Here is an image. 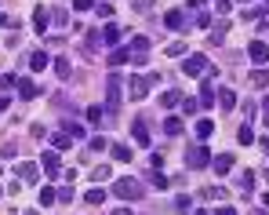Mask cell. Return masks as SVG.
<instances>
[{"label":"cell","instance_id":"cell-36","mask_svg":"<svg viewBox=\"0 0 269 215\" xmlns=\"http://www.w3.org/2000/svg\"><path fill=\"white\" fill-rule=\"evenodd\" d=\"M149 182L156 186V190H164V186H168V175H160V172H153V175H149Z\"/></svg>","mask_w":269,"mask_h":215},{"label":"cell","instance_id":"cell-47","mask_svg":"<svg viewBox=\"0 0 269 215\" xmlns=\"http://www.w3.org/2000/svg\"><path fill=\"white\" fill-rule=\"evenodd\" d=\"M59 201H62V204H69V201H73V190H69V186H66V190H59Z\"/></svg>","mask_w":269,"mask_h":215},{"label":"cell","instance_id":"cell-54","mask_svg":"<svg viewBox=\"0 0 269 215\" xmlns=\"http://www.w3.org/2000/svg\"><path fill=\"white\" fill-rule=\"evenodd\" d=\"M30 215H40V212H30Z\"/></svg>","mask_w":269,"mask_h":215},{"label":"cell","instance_id":"cell-50","mask_svg":"<svg viewBox=\"0 0 269 215\" xmlns=\"http://www.w3.org/2000/svg\"><path fill=\"white\" fill-rule=\"evenodd\" d=\"M113 215H135V212H131V208H117Z\"/></svg>","mask_w":269,"mask_h":215},{"label":"cell","instance_id":"cell-9","mask_svg":"<svg viewBox=\"0 0 269 215\" xmlns=\"http://www.w3.org/2000/svg\"><path fill=\"white\" fill-rule=\"evenodd\" d=\"M211 168H215L218 175H226L229 168H233V153H218V157H211Z\"/></svg>","mask_w":269,"mask_h":215},{"label":"cell","instance_id":"cell-31","mask_svg":"<svg viewBox=\"0 0 269 215\" xmlns=\"http://www.w3.org/2000/svg\"><path fill=\"white\" fill-rule=\"evenodd\" d=\"M211 132H215V124H211V120H197V135H200V139H208Z\"/></svg>","mask_w":269,"mask_h":215},{"label":"cell","instance_id":"cell-49","mask_svg":"<svg viewBox=\"0 0 269 215\" xmlns=\"http://www.w3.org/2000/svg\"><path fill=\"white\" fill-rule=\"evenodd\" d=\"M262 117H266V128H269V95H266V102H262Z\"/></svg>","mask_w":269,"mask_h":215},{"label":"cell","instance_id":"cell-29","mask_svg":"<svg viewBox=\"0 0 269 215\" xmlns=\"http://www.w3.org/2000/svg\"><path fill=\"white\" fill-rule=\"evenodd\" d=\"M160 102L171 109V106H179V102H182V95H179V91H164V99H160Z\"/></svg>","mask_w":269,"mask_h":215},{"label":"cell","instance_id":"cell-18","mask_svg":"<svg viewBox=\"0 0 269 215\" xmlns=\"http://www.w3.org/2000/svg\"><path fill=\"white\" fill-rule=\"evenodd\" d=\"M237 139H240V146H251V143H255V128H251V124H240Z\"/></svg>","mask_w":269,"mask_h":215},{"label":"cell","instance_id":"cell-43","mask_svg":"<svg viewBox=\"0 0 269 215\" xmlns=\"http://www.w3.org/2000/svg\"><path fill=\"white\" fill-rule=\"evenodd\" d=\"M0 26H7V30H15V26H18V18H15V15H0Z\"/></svg>","mask_w":269,"mask_h":215},{"label":"cell","instance_id":"cell-28","mask_svg":"<svg viewBox=\"0 0 269 215\" xmlns=\"http://www.w3.org/2000/svg\"><path fill=\"white\" fill-rule=\"evenodd\" d=\"M240 190H255V172H251V168L240 175Z\"/></svg>","mask_w":269,"mask_h":215},{"label":"cell","instance_id":"cell-44","mask_svg":"<svg viewBox=\"0 0 269 215\" xmlns=\"http://www.w3.org/2000/svg\"><path fill=\"white\" fill-rule=\"evenodd\" d=\"M153 11V0H138V15H149Z\"/></svg>","mask_w":269,"mask_h":215},{"label":"cell","instance_id":"cell-22","mask_svg":"<svg viewBox=\"0 0 269 215\" xmlns=\"http://www.w3.org/2000/svg\"><path fill=\"white\" fill-rule=\"evenodd\" d=\"M229 33V22H215V33H211V44H222Z\"/></svg>","mask_w":269,"mask_h":215},{"label":"cell","instance_id":"cell-3","mask_svg":"<svg viewBox=\"0 0 269 215\" xmlns=\"http://www.w3.org/2000/svg\"><path fill=\"white\" fill-rule=\"evenodd\" d=\"M182 73L185 77H204V73H208V59H204V55H185Z\"/></svg>","mask_w":269,"mask_h":215},{"label":"cell","instance_id":"cell-53","mask_svg":"<svg viewBox=\"0 0 269 215\" xmlns=\"http://www.w3.org/2000/svg\"><path fill=\"white\" fill-rule=\"evenodd\" d=\"M262 149H266V153H269V139H262Z\"/></svg>","mask_w":269,"mask_h":215},{"label":"cell","instance_id":"cell-34","mask_svg":"<svg viewBox=\"0 0 269 215\" xmlns=\"http://www.w3.org/2000/svg\"><path fill=\"white\" fill-rule=\"evenodd\" d=\"M51 22H55V26H66V22H69V15L62 11V7H55V11H51Z\"/></svg>","mask_w":269,"mask_h":215},{"label":"cell","instance_id":"cell-20","mask_svg":"<svg viewBox=\"0 0 269 215\" xmlns=\"http://www.w3.org/2000/svg\"><path fill=\"white\" fill-rule=\"evenodd\" d=\"M127 59H131V51H109V59H106V62H109V66L117 70V66H124Z\"/></svg>","mask_w":269,"mask_h":215},{"label":"cell","instance_id":"cell-25","mask_svg":"<svg viewBox=\"0 0 269 215\" xmlns=\"http://www.w3.org/2000/svg\"><path fill=\"white\" fill-rule=\"evenodd\" d=\"M55 201H59V193H55L51 186H44V190H40V204H44V208H51Z\"/></svg>","mask_w":269,"mask_h":215},{"label":"cell","instance_id":"cell-38","mask_svg":"<svg viewBox=\"0 0 269 215\" xmlns=\"http://www.w3.org/2000/svg\"><path fill=\"white\" fill-rule=\"evenodd\" d=\"M146 48H149V40H146V36H135V40H131V51H146Z\"/></svg>","mask_w":269,"mask_h":215},{"label":"cell","instance_id":"cell-7","mask_svg":"<svg viewBox=\"0 0 269 215\" xmlns=\"http://www.w3.org/2000/svg\"><path fill=\"white\" fill-rule=\"evenodd\" d=\"M106 99H109V113H113L117 102H120V77H109V84H106Z\"/></svg>","mask_w":269,"mask_h":215},{"label":"cell","instance_id":"cell-2","mask_svg":"<svg viewBox=\"0 0 269 215\" xmlns=\"http://www.w3.org/2000/svg\"><path fill=\"white\" fill-rule=\"evenodd\" d=\"M156 80H160L156 73H149V77H131V80H127L131 99H146V95H149V84H156Z\"/></svg>","mask_w":269,"mask_h":215},{"label":"cell","instance_id":"cell-52","mask_svg":"<svg viewBox=\"0 0 269 215\" xmlns=\"http://www.w3.org/2000/svg\"><path fill=\"white\" fill-rule=\"evenodd\" d=\"M200 4H208V0H189V7H200Z\"/></svg>","mask_w":269,"mask_h":215},{"label":"cell","instance_id":"cell-12","mask_svg":"<svg viewBox=\"0 0 269 215\" xmlns=\"http://www.w3.org/2000/svg\"><path fill=\"white\" fill-rule=\"evenodd\" d=\"M131 135H135V143H138V146H149V132H146L142 120H135V124H131Z\"/></svg>","mask_w":269,"mask_h":215},{"label":"cell","instance_id":"cell-5","mask_svg":"<svg viewBox=\"0 0 269 215\" xmlns=\"http://www.w3.org/2000/svg\"><path fill=\"white\" fill-rule=\"evenodd\" d=\"M95 36H98V44H106V48H113V44L120 40V26L106 22V30H102V33H95Z\"/></svg>","mask_w":269,"mask_h":215},{"label":"cell","instance_id":"cell-16","mask_svg":"<svg viewBox=\"0 0 269 215\" xmlns=\"http://www.w3.org/2000/svg\"><path fill=\"white\" fill-rule=\"evenodd\" d=\"M55 73H59V80H69V77H73L69 59H55Z\"/></svg>","mask_w":269,"mask_h":215},{"label":"cell","instance_id":"cell-11","mask_svg":"<svg viewBox=\"0 0 269 215\" xmlns=\"http://www.w3.org/2000/svg\"><path fill=\"white\" fill-rule=\"evenodd\" d=\"M18 95H22V99H36V95H40V88H36V84L33 80H18Z\"/></svg>","mask_w":269,"mask_h":215},{"label":"cell","instance_id":"cell-15","mask_svg":"<svg viewBox=\"0 0 269 215\" xmlns=\"http://www.w3.org/2000/svg\"><path fill=\"white\" fill-rule=\"evenodd\" d=\"M15 172H18V175H22V179H26V182H36V164H30V161H22V164H18V168H15Z\"/></svg>","mask_w":269,"mask_h":215},{"label":"cell","instance_id":"cell-45","mask_svg":"<svg viewBox=\"0 0 269 215\" xmlns=\"http://www.w3.org/2000/svg\"><path fill=\"white\" fill-rule=\"evenodd\" d=\"M73 7H77V11H88V7H95V0H73Z\"/></svg>","mask_w":269,"mask_h":215},{"label":"cell","instance_id":"cell-48","mask_svg":"<svg viewBox=\"0 0 269 215\" xmlns=\"http://www.w3.org/2000/svg\"><path fill=\"white\" fill-rule=\"evenodd\" d=\"M215 215H237V208H229V204H222V208H215Z\"/></svg>","mask_w":269,"mask_h":215},{"label":"cell","instance_id":"cell-42","mask_svg":"<svg viewBox=\"0 0 269 215\" xmlns=\"http://www.w3.org/2000/svg\"><path fill=\"white\" fill-rule=\"evenodd\" d=\"M229 7H233V0H215V11H218V15H226Z\"/></svg>","mask_w":269,"mask_h":215},{"label":"cell","instance_id":"cell-24","mask_svg":"<svg viewBox=\"0 0 269 215\" xmlns=\"http://www.w3.org/2000/svg\"><path fill=\"white\" fill-rule=\"evenodd\" d=\"M164 132H168V135H182V120L179 117H168V120H164Z\"/></svg>","mask_w":269,"mask_h":215},{"label":"cell","instance_id":"cell-27","mask_svg":"<svg viewBox=\"0 0 269 215\" xmlns=\"http://www.w3.org/2000/svg\"><path fill=\"white\" fill-rule=\"evenodd\" d=\"M175 212H182V215H185V212H193V201L185 197V193H182V197H175Z\"/></svg>","mask_w":269,"mask_h":215},{"label":"cell","instance_id":"cell-33","mask_svg":"<svg viewBox=\"0 0 269 215\" xmlns=\"http://www.w3.org/2000/svg\"><path fill=\"white\" fill-rule=\"evenodd\" d=\"M109 149H113L117 161H131V149H127V146H109Z\"/></svg>","mask_w":269,"mask_h":215},{"label":"cell","instance_id":"cell-37","mask_svg":"<svg viewBox=\"0 0 269 215\" xmlns=\"http://www.w3.org/2000/svg\"><path fill=\"white\" fill-rule=\"evenodd\" d=\"M182 109H185V113H197L200 102H197V99H182Z\"/></svg>","mask_w":269,"mask_h":215},{"label":"cell","instance_id":"cell-46","mask_svg":"<svg viewBox=\"0 0 269 215\" xmlns=\"http://www.w3.org/2000/svg\"><path fill=\"white\" fill-rule=\"evenodd\" d=\"M255 109H258V106H255V102H251V99H247V102H244V117H247V120H251V117H255Z\"/></svg>","mask_w":269,"mask_h":215},{"label":"cell","instance_id":"cell-4","mask_svg":"<svg viewBox=\"0 0 269 215\" xmlns=\"http://www.w3.org/2000/svg\"><path fill=\"white\" fill-rule=\"evenodd\" d=\"M185 164L197 172V168H208L211 164V153H208V146H193L189 153H185Z\"/></svg>","mask_w":269,"mask_h":215},{"label":"cell","instance_id":"cell-21","mask_svg":"<svg viewBox=\"0 0 269 215\" xmlns=\"http://www.w3.org/2000/svg\"><path fill=\"white\" fill-rule=\"evenodd\" d=\"M102 117H106V106H88V120L91 124H106Z\"/></svg>","mask_w":269,"mask_h":215},{"label":"cell","instance_id":"cell-8","mask_svg":"<svg viewBox=\"0 0 269 215\" xmlns=\"http://www.w3.org/2000/svg\"><path fill=\"white\" fill-rule=\"evenodd\" d=\"M48 7H44V4H36V15H33V26H36V33H44V36H48Z\"/></svg>","mask_w":269,"mask_h":215},{"label":"cell","instance_id":"cell-6","mask_svg":"<svg viewBox=\"0 0 269 215\" xmlns=\"http://www.w3.org/2000/svg\"><path fill=\"white\" fill-rule=\"evenodd\" d=\"M247 59H251V62H266L269 59V48H266L262 40H251V44H247Z\"/></svg>","mask_w":269,"mask_h":215},{"label":"cell","instance_id":"cell-55","mask_svg":"<svg viewBox=\"0 0 269 215\" xmlns=\"http://www.w3.org/2000/svg\"><path fill=\"white\" fill-rule=\"evenodd\" d=\"M0 193H4V190H0Z\"/></svg>","mask_w":269,"mask_h":215},{"label":"cell","instance_id":"cell-14","mask_svg":"<svg viewBox=\"0 0 269 215\" xmlns=\"http://www.w3.org/2000/svg\"><path fill=\"white\" fill-rule=\"evenodd\" d=\"M218 106H222V109H226V113H229V109H233V106H237V91H229V88H222V95H218Z\"/></svg>","mask_w":269,"mask_h":215},{"label":"cell","instance_id":"cell-19","mask_svg":"<svg viewBox=\"0 0 269 215\" xmlns=\"http://www.w3.org/2000/svg\"><path fill=\"white\" fill-rule=\"evenodd\" d=\"M51 146H55V149H69V146H73V135H66V132L51 135Z\"/></svg>","mask_w":269,"mask_h":215},{"label":"cell","instance_id":"cell-41","mask_svg":"<svg viewBox=\"0 0 269 215\" xmlns=\"http://www.w3.org/2000/svg\"><path fill=\"white\" fill-rule=\"evenodd\" d=\"M95 179L106 182V179H113V172H109V168H95Z\"/></svg>","mask_w":269,"mask_h":215},{"label":"cell","instance_id":"cell-26","mask_svg":"<svg viewBox=\"0 0 269 215\" xmlns=\"http://www.w3.org/2000/svg\"><path fill=\"white\" fill-rule=\"evenodd\" d=\"M84 201H88V204H102V201H106V190H98V186H95V190L84 193Z\"/></svg>","mask_w":269,"mask_h":215},{"label":"cell","instance_id":"cell-1","mask_svg":"<svg viewBox=\"0 0 269 215\" xmlns=\"http://www.w3.org/2000/svg\"><path fill=\"white\" fill-rule=\"evenodd\" d=\"M113 193H117V197H124V201H138V197H142V182L117 179V182H113Z\"/></svg>","mask_w":269,"mask_h":215},{"label":"cell","instance_id":"cell-39","mask_svg":"<svg viewBox=\"0 0 269 215\" xmlns=\"http://www.w3.org/2000/svg\"><path fill=\"white\" fill-rule=\"evenodd\" d=\"M15 84H18L15 73H4V77H0V88H15Z\"/></svg>","mask_w":269,"mask_h":215},{"label":"cell","instance_id":"cell-51","mask_svg":"<svg viewBox=\"0 0 269 215\" xmlns=\"http://www.w3.org/2000/svg\"><path fill=\"white\" fill-rule=\"evenodd\" d=\"M4 109H7V95H0V113H4Z\"/></svg>","mask_w":269,"mask_h":215},{"label":"cell","instance_id":"cell-40","mask_svg":"<svg viewBox=\"0 0 269 215\" xmlns=\"http://www.w3.org/2000/svg\"><path fill=\"white\" fill-rule=\"evenodd\" d=\"M95 11H98V18H113V4H98Z\"/></svg>","mask_w":269,"mask_h":215},{"label":"cell","instance_id":"cell-10","mask_svg":"<svg viewBox=\"0 0 269 215\" xmlns=\"http://www.w3.org/2000/svg\"><path fill=\"white\" fill-rule=\"evenodd\" d=\"M40 164H44V172H48V175H59V149L44 153V157H40Z\"/></svg>","mask_w":269,"mask_h":215},{"label":"cell","instance_id":"cell-35","mask_svg":"<svg viewBox=\"0 0 269 215\" xmlns=\"http://www.w3.org/2000/svg\"><path fill=\"white\" fill-rule=\"evenodd\" d=\"M168 55H171V59H179V55H185V44H182V40L168 44Z\"/></svg>","mask_w":269,"mask_h":215},{"label":"cell","instance_id":"cell-32","mask_svg":"<svg viewBox=\"0 0 269 215\" xmlns=\"http://www.w3.org/2000/svg\"><path fill=\"white\" fill-rule=\"evenodd\" d=\"M204 197H208V201H218V197H226V190H222V186H208Z\"/></svg>","mask_w":269,"mask_h":215},{"label":"cell","instance_id":"cell-30","mask_svg":"<svg viewBox=\"0 0 269 215\" xmlns=\"http://www.w3.org/2000/svg\"><path fill=\"white\" fill-rule=\"evenodd\" d=\"M66 135H73V139H84V128H80L77 120H66Z\"/></svg>","mask_w":269,"mask_h":215},{"label":"cell","instance_id":"cell-17","mask_svg":"<svg viewBox=\"0 0 269 215\" xmlns=\"http://www.w3.org/2000/svg\"><path fill=\"white\" fill-rule=\"evenodd\" d=\"M48 62H51V59H48L44 51H33V55H30V66H33L36 73H40V70H48Z\"/></svg>","mask_w":269,"mask_h":215},{"label":"cell","instance_id":"cell-23","mask_svg":"<svg viewBox=\"0 0 269 215\" xmlns=\"http://www.w3.org/2000/svg\"><path fill=\"white\" fill-rule=\"evenodd\" d=\"M251 84H255V88H269V70H255L251 73Z\"/></svg>","mask_w":269,"mask_h":215},{"label":"cell","instance_id":"cell-13","mask_svg":"<svg viewBox=\"0 0 269 215\" xmlns=\"http://www.w3.org/2000/svg\"><path fill=\"white\" fill-rule=\"evenodd\" d=\"M164 26H168V30H182V26H185V15H182V11H168V15H164Z\"/></svg>","mask_w":269,"mask_h":215}]
</instances>
